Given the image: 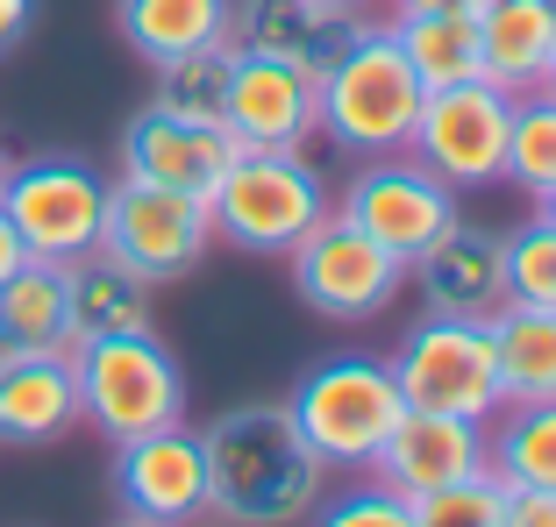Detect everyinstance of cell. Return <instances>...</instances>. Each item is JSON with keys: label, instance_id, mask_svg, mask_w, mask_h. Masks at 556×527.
Instances as JSON below:
<instances>
[{"label": "cell", "instance_id": "21", "mask_svg": "<svg viewBox=\"0 0 556 527\" xmlns=\"http://www.w3.org/2000/svg\"><path fill=\"white\" fill-rule=\"evenodd\" d=\"M236 0H115V29L143 65H172L186 50L229 43Z\"/></svg>", "mask_w": 556, "mask_h": 527}, {"label": "cell", "instance_id": "16", "mask_svg": "<svg viewBox=\"0 0 556 527\" xmlns=\"http://www.w3.org/2000/svg\"><path fill=\"white\" fill-rule=\"evenodd\" d=\"M229 165H236V136L222 121H186V115H164V107H143L122 129V179H150V185L207 200Z\"/></svg>", "mask_w": 556, "mask_h": 527}, {"label": "cell", "instance_id": "26", "mask_svg": "<svg viewBox=\"0 0 556 527\" xmlns=\"http://www.w3.org/2000/svg\"><path fill=\"white\" fill-rule=\"evenodd\" d=\"M150 72H157V93H150V107H164V115H186V121H222L229 72H236V43L186 50V57H172V65H150Z\"/></svg>", "mask_w": 556, "mask_h": 527}, {"label": "cell", "instance_id": "9", "mask_svg": "<svg viewBox=\"0 0 556 527\" xmlns=\"http://www.w3.org/2000/svg\"><path fill=\"white\" fill-rule=\"evenodd\" d=\"M457 215H464L457 185L435 179V171H428L421 157H407V150H400V157H364V165L343 179V193H336V221L364 229L371 243H386L407 264L421 257Z\"/></svg>", "mask_w": 556, "mask_h": 527}, {"label": "cell", "instance_id": "39", "mask_svg": "<svg viewBox=\"0 0 556 527\" xmlns=\"http://www.w3.org/2000/svg\"><path fill=\"white\" fill-rule=\"evenodd\" d=\"M193 527H207V520H193ZM214 527H222V520H214Z\"/></svg>", "mask_w": 556, "mask_h": 527}, {"label": "cell", "instance_id": "4", "mask_svg": "<svg viewBox=\"0 0 556 527\" xmlns=\"http://www.w3.org/2000/svg\"><path fill=\"white\" fill-rule=\"evenodd\" d=\"M286 413H293L300 442H307L328 471H350V478H357V471L378 463V449L400 428L407 399H400V378H393L386 357H328V363H314V371H300Z\"/></svg>", "mask_w": 556, "mask_h": 527}, {"label": "cell", "instance_id": "29", "mask_svg": "<svg viewBox=\"0 0 556 527\" xmlns=\"http://www.w3.org/2000/svg\"><path fill=\"white\" fill-rule=\"evenodd\" d=\"M314 527H414V499H400L386 478L357 471V485L314 506Z\"/></svg>", "mask_w": 556, "mask_h": 527}, {"label": "cell", "instance_id": "8", "mask_svg": "<svg viewBox=\"0 0 556 527\" xmlns=\"http://www.w3.org/2000/svg\"><path fill=\"white\" fill-rule=\"evenodd\" d=\"M100 249H108L115 264H129L136 279L172 285V279H186V271H200V257L214 249V215H207V200L172 193V185L108 179Z\"/></svg>", "mask_w": 556, "mask_h": 527}, {"label": "cell", "instance_id": "28", "mask_svg": "<svg viewBox=\"0 0 556 527\" xmlns=\"http://www.w3.org/2000/svg\"><path fill=\"white\" fill-rule=\"evenodd\" d=\"M507 299H556V221L528 215L521 229H507Z\"/></svg>", "mask_w": 556, "mask_h": 527}, {"label": "cell", "instance_id": "5", "mask_svg": "<svg viewBox=\"0 0 556 527\" xmlns=\"http://www.w3.org/2000/svg\"><path fill=\"white\" fill-rule=\"evenodd\" d=\"M72 378H79V421L100 442H136L186 421V371L157 343V329L72 343Z\"/></svg>", "mask_w": 556, "mask_h": 527}, {"label": "cell", "instance_id": "31", "mask_svg": "<svg viewBox=\"0 0 556 527\" xmlns=\"http://www.w3.org/2000/svg\"><path fill=\"white\" fill-rule=\"evenodd\" d=\"M500 527H556L549 485H500Z\"/></svg>", "mask_w": 556, "mask_h": 527}, {"label": "cell", "instance_id": "13", "mask_svg": "<svg viewBox=\"0 0 556 527\" xmlns=\"http://www.w3.org/2000/svg\"><path fill=\"white\" fill-rule=\"evenodd\" d=\"M222 129L236 136V150H307L321 136V79L286 57L236 50Z\"/></svg>", "mask_w": 556, "mask_h": 527}, {"label": "cell", "instance_id": "1", "mask_svg": "<svg viewBox=\"0 0 556 527\" xmlns=\"http://www.w3.org/2000/svg\"><path fill=\"white\" fill-rule=\"evenodd\" d=\"M207 442V520L222 527H300L314 520L328 463L300 442L286 407H229L200 428Z\"/></svg>", "mask_w": 556, "mask_h": 527}, {"label": "cell", "instance_id": "37", "mask_svg": "<svg viewBox=\"0 0 556 527\" xmlns=\"http://www.w3.org/2000/svg\"><path fill=\"white\" fill-rule=\"evenodd\" d=\"M115 527H150V520H129V513H122V520H115Z\"/></svg>", "mask_w": 556, "mask_h": 527}, {"label": "cell", "instance_id": "6", "mask_svg": "<svg viewBox=\"0 0 556 527\" xmlns=\"http://www.w3.org/2000/svg\"><path fill=\"white\" fill-rule=\"evenodd\" d=\"M386 363H393V378H400V399L421 407V413L492 421V413L507 407V399H500L492 321H478V313H421Z\"/></svg>", "mask_w": 556, "mask_h": 527}, {"label": "cell", "instance_id": "22", "mask_svg": "<svg viewBox=\"0 0 556 527\" xmlns=\"http://www.w3.org/2000/svg\"><path fill=\"white\" fill-rule=\"evenodd\" d=\"M492 349H500V399H556V299H507L492 313Z\"/></svg>", "mask_w": 556, "mask_h": 527}, {"label": "cell", "instance_id": "35", "mask_svg": "<svg viewBox=\"0 0 556 527\" xmlns=\"http://www.w3.org/2000/svg\"><path fill=\"white\" fill-rule=\"evenodd\" d=\"M535 215H549V221H556V185H549V193L535 200Z\"/></svg>", "mask_w": 556, "mask_h": 527}, {"label": "cell", "instance_id": "14", "mask_svg": "<svg viewBox=\"0 0 556 527\" xmlns=\"http://www.w3.org/2000/svg\"><path fill=\"white\" fill-rule=\"evenodd\" d=\"M364 0H236L229 8V43L257 50V57H286V65L321 79L364 29H371Z\"/></svg>", "mask_w": 556, "mask_h": 527}, {"label": "cell", "instance_id": "20", "mask_svg": "<svg viewBox=\"0 0 556 527\" xmlns=\"http://www.w3.org/2000/svg\"><path fill=\"white\" fill-rule=\"evenodd\" d=\"M65 285H72V343L157 329V313H150V279H136L129 264H115L108 249L65 264Z\"/></svg>", "mask_w": 556, "mask_h": 527}, {"label": "cell", "instance_id": "11", "mask_svg": "<svg viewBox=\"0 0 556 527\" xmlns=\"http://www.w3.org/2000/svg\"><path fill=\"white\" fill-rule=\"evenodd\" d=\"M286 264H293V293L307 299L314 313H328V321H371V313H386L400 299V285H407V257H393L386 243H371L364 229H350V221H336V215L300 249H286Z\"/></svg>", "mask_w": 556, "mask_h": 527}, {"label": "cell", "instance_id": "15", "mask_svg": "<svg viewBox=\"0 0 556 527\" xmlns=\"http://www.w3.org/2000/svg\"><path fill=\"white\" fill-rule=\"evenodd\" d=\"M407 285H421L428 313H478V321H492L507 307V229L457 215L407 264Z\"/></svg>", "mask_w": 556, "mask_h": 527}, {"label": "cell", "instance_id": "27", "mask_svg": "<svg viewBox=\"0 0 556 527\" xmlns=\"http://www.w3.org/2000/svg\"><path fill=\"white\" fill-rule=\"evenodd\" d=\"M500 179L521 185L528 200H542L556 185V93H549V86L514 100V115H507V165H500Z\"/></svg>", "mask_w": 556, "mask_h": 527}, {"label": "cell", "instance_id": "30", "mask_svg": "<svg viewBox=\"0 0 556 527\" xmlns=\"http://www.w3.org/2000/svg\"><path fill=\"white\" fill-rule=\"evenodd\" d=\"M414 527H500V478L478 471L464 485H442V492L414 499Z\"/></svg>", "mask_w": 556, "mask_h": 527}, {"label": "cell", "instance_id": "25", "mask_svg": "<svg viewBox=\"0 0 556 527\" xmlns=\"http://www.w3.org/2000/svg\"><path fill=\"white\" fill-rule=\"evenodd\" d=\"M485 471L500 485H549L556 492V399L500 407L485 421Z\"/></svg>", "mask_w": 556, "mask_h": 527}, {"label": "cell", "instance_id": "3", "mask_svg": "<svg viewBox=\"0 0 556 527\" xmlns=\"http://www.w3.org/2000/svg\"><path fill=\"white\" fill-rule=\"evenodd\" d=\"M421 100H428V86L414 79L407 50L393 43L386 22H371L321 72V136L336 150H350V157H400L414 143Z\"/></svg>", "mask_w": 556, "mask_h": 527}, {"label": "cell", "instance_id": "12", "mask_svg": "<svg viewBox=\"0 0 556 527\" xmlns=\"http://www.w3.org/2000/svg\"><path fill=\"white\" fill-rule=\"evenodd\" d=\"M115 506L150 527L207 520V442L200 428H150L136 442H115Z\"/></svg>", "mask_w": 556, "mask_h": 527}, {"label": "cell", "instance_id": "7", "mask_svg": "<svg viewBox=\"0 0 556 527\" xmlns=\"http://www.w3.org/2000/svg\"><path fill=\"white\" fill-rule=\"evenodd\" d=\"M0 207L15 221L22 249L43 264H79L100 249V221H108V179L86 157H29L8 165L0 179Z\"/></svg>", "mask_w": 556, "mask_h": 527}, {"label": "cell", "instance_id": "19", "mask_svg": "<svg viewBox=\"0 0 556 527\" xmlns=\"http://www.w3.org/2000/svg\"><path fill=\"white\" fill-rule=\"evenodd\" d=\"M478 43H485V79L500 93H542L556 57V0H485Z\"/></svg>", "mask_w": 556, "mask_h": 527}, {"label": "cell", "instance_id": "18", "mask_svg": "<svg viewBox=\"0 0 556 527\" xmlns=\"http://www.w3.org/2000/svg\"><path fill=\"white\" fill-rule=\"evenodd\" d=\"M79 428V378L72 349H0V442L50 449Z\"/></svg>", "mask_w": 556, "mask_h": 527}, {"label": "cell", "instance_id": "2", "mask_svg": "<svg viewBox=\"0 0 556 527\" xmlns=\"http://www.w3.org/2000/svg\"><path fill=\"white\" fill-rule=\"evenodd\" d=\"M207 215L214 243L243 257H286L336 215V193L300 150H236V165L207 193Z\"/></svg>", "mask_w": 556, "mask_h": 527}, {"label": "cell", "instance_id": "36", "mask_svg": "<svg viewBox=\"0 0 556 527\" xmlns=\"http://www.w3.org/2000/svg\"><path fill=\"white\" fill-rule=\"evenodd\" d=\"M8 165H15V157H8V143H0V179H8Z\"/></svg>", "mask_w": 556, "mask_h": 527}, {"label": "cell", "instance_id": "17", "mask_svg": "<svg viewBox=\"0 0 556 527\" xmlns=\"http://www.w3.org/2000/svg\"><path fill=\"white\" fill-rule=\"evenodd\" d=\"M485 471V421H457V413H421L407 407L400 428L386 435L371 478H386L400 499L442 492V485H464Z\"/></svg>", "mask_w": 556, "mask_h": 527}, {"label": "cell", "instance_id": "40", "mask_svg": "<svg viewBox=\"0 0 556 527\" xmlns=\"http://www.w3.org/2000/svg\"><path fill=\"white\" fill-rule=\"evenodd\" d=\"M364 8H371V0H364Z\"/></svg>", "mask_w": 556, "mask_h": 527}, {"label": "cell", "instance_id": "24", "mask_svg": "<svg viewBox=\"0 0 556 527\" xmlns=\"http://www.w3.org/2000/svg\"><path fill=\"white\" fill-rule=\"evenodd\" d=\"M393 43L407 50L414 79L435 93V86H464L485 79V43H478V15H400L386 22Z\"/></svg>", "mask_w": 556, "mask_h": 527}, {"label": "cell", "instance_id": "34", "mask_svg": "<svg viewBox=\"0 0 556 527\" xmlns=\"http://www.w3.org/2000/svg\"><path fill=\"white\" fill-rule=\"evenodd\" d=\"M22 264H29V249H22L15 221H8V207H0V279H8V271H22Z\"/></svg>", "mask_w": 556, "mask_h": 527}, {"label": "cell", "instance_id": "33", "mask_svg": "<svg viewBox=\"0 0 556 527\" xmlns=\"http://www.w3.org/2000/svg\"><path fill=\"white\" fill-rule=\"evenodd\" d=\"M36 29V0H0V57Z\"/></svg>", "mask_w": 556, "mask_h": 527}, {"label": "cell", "instance_id": "38", "mask_svg": "<svg viewBox=\"0 0 556 527\" xmlns=\"http://www.w3.org/2000/svg\"><path fill=\"white\" fill-rule=\"evenodd\" d=\"M549 93H556V57H549Z\"/></svg>", "mask_w": 556, "mask_h": 527}, {"label": "cell", "instance_id": "10", "mask_svg": "<svg viewBox=\"0 0 556 527\" xmlns=\"http://www.w3.org/2000/svg\"><path fill=\"white\" fill-rule=\"evenodd\" d=\"M507 115L514 93H500L492 79H464V86H435L414 115V143L407 157H421L435 179H450L457 193L471 185H500L507 165Z\"/></svg>", "mask_w": 556, "mask_h": 527}, {"label": "cell", "instance_id": "23", "mask_svg": "<svg viewBox=\"0 0 556 527\" xmlns=\"http://www.w3.org/2000/svg\"><path fill=\"white\" fill-rule=\"evenodd\" d=\"M0 349H72V285L65 264L29 257L0 279Z\"/></svg>", "mask_w": 556, "mask_h": 527}, {"label": "cell", "instance_id": "32", "mask_svg": "<svg viewBox=\"0 0 556 527\" xmlns=\"http://www.w3.org/2000/svg\"><path fill=\"white\" fill-rule=\"evenodd\" d=\"M400 15H485V0H386L378 22H400Z\"/></svg>", "mask_w": 556, "mask_h": 527}]
</instances>
